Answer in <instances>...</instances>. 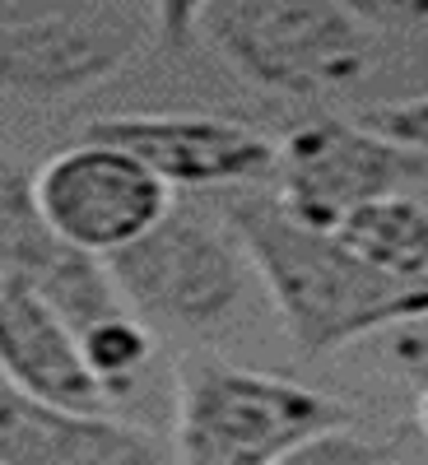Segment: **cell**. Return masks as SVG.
Instances as JSON below:
<instances>
[{"label": "cell", "instance_id": "1", "mask_svg": "<svg viewBox=\"0 0 428 465\" xmlns=\"http://www.w3.org/2000/svg\"><path fill=\"white\" fill-rule=\"evenodd\" d=\"M224 228L275 298L289 340L307 359L428 317V280L382 275L331 232L294 223L270 191H233Z\"/></svg>", "mask_w": 428, "mask_h": 465}, {"label": "cell", "instance_id": "2", "mask_svg": "<svg viewBox=\"0 0 428 465\" xmlns=\"http://www.w3.org/2000/svg\"><path fill=\"white\" fill-rule=\"evenodd\" d=\"M344 423L335 396L275 372L196 359L177 377V465H270Z\"/></svg>", "mask_w": 428, "mask_h": 465}, {"label": "cell", "instance_id": "3", "mask_svg": "<svg viewBox=\"0 0 428 465\" xmlns=\"http://www.w3.org/2000/svg\"><path fill=\"white\" fill-rule=\"evenodd\" d=\"M196 28L243 80L289 98L335 94L373 61L368 28L340 0H210Z\"/></svg>", "mask_w": 428, "mask_h": 465}, {"label": "cell", "instance_id": "4", "mask_svg": "<svg viewBox=\"0 0 428 465\" xmlns=\"http://www.w3.org/2000/svg\"><path fill=\"white\" fill-rule=\"evenodd\" d=\"M149 24L140 0H19L0 10V89L70 98L122 70Z\"/></svg>", "mask_w": 428, "mask_h": 465}, {"label": "cell", "instance_id": "5", "mask_svg": "<svg viewBox=\"0 0 428 465\" xmlns=\"http://www.w3.org/2000/svg\"><path fill=\"white\" fill-rule=\"evenodd\" d=\"M103 265L116 298L135 317L177 331H205L224 322L247 284V256L233 232L173 210Z\"/></svg>", "mask_w": 428, "mask_h": 465}, {"label": "cell", "instance_id": "6", "mask_svg": "<svg viewBox=\"0 0 428 465\" xmlns=\"http://www.w3.org/2000/svg\"><path fill=\"white\" fill-rule=\"evenodd\" d=\"M270 177H275L270 196L294 223L335 232L359 205L428 182V159L368 126L317 116V122L294 126L275 144Z\"/></svg>", "mask_w": 428, "mask_h": 465}, {"label": "cell", "instance_id": "7", "mask_svg": "<svg viewBox=\"0 0 428 465\" xmlns=\"http://www.w3.org/2000/svg\"><path fill=\"white\" fill-rule=\"evenodd\" d=\"M33 205L56 238L107 261L173 210V191L107 140H80L33 173Z\"/></svg>", "mask_w": 428, "mask_h": 465}, {"label": "cell", "instance_id": "8", "mask_svg": "<svg viewBox=\"0 0 428 465\" xmlns=\"http://www.w3.org/2000/svg\"><path fill=\"white\" fill-rule=\"evenodd\" d=\"M89 140H107L140 159L168 191L173 186H256L275 168V140L247 122L224 116H103L89 122Z\"/></svg>", "mask_w": 428, "mask_h": 465}, {"label": "cell", "instance_id": "9", "mask_svg": "<svg viewBox=\"0 0 428 465\" xmlns=\"http://www.w3.org/2000/svg\"><path fill=\"white\" fill-rule=\"evenodd\" d=\"M0 270L33 284L75 335L103 317L126 312V302L116 298L107 280V265L98 256L65 247L43 223L33 205V177L19 163H10L5 153H0Z\"/></svg>", "mask_w": 428, "mask_h": 465}, {"label": "cell", "instance_id": "10", "mask_svg": "<svg viewBox=\"0 0 428 465\" xmlns=\"http://www.w3.org/2000/svg\"><path fill=\"white\" fill-rule=\"evenodd\" d=\"M0 381L33 401L103 410L112 396L80 359V340L33 284L0 270Z\"/></svg>", "mask_w": 428, "mask_h": 465}, {"label": "cell", "instance_id": "11", "mask_svg": "<svg viewBox=\"0 0 428 465\" xmlns=\"http://www.w3.org/2000/svg\"><path fill=\"white\" fill-rule=\"evenodd\" d=\"M0 465H164V451L126 419L33 401L0 381Z\"/></svg>", "mask_w": 428, "mask_h": 465}, {"label": "cell", "instance_id": "12", "mask_svg": "<svg viewBox=\"0 0 428 465\" xmlns=\"http://www.w3.org/2000/svg\"><path fill=\"white\" fill-rule=\"evenodd\" d=\"M331 238L392 280H428V201L414 191L359 205Z\"/></svg>", "mask_w": 428, "mask_h": 465}, {"label": "cell", "instance_id": "13", "mask_svg": "<svg viewBox=\"0 0 428 465\" xmlns=\"http://www.w3.org/2000/svg\"><path fill=\"white\" fill-rule=\"evenodd\" d=\"M75 340H80L85 368L94 372V381L103 386L107 396H122L126 386L140 377V368L149 363V354H154V335H149V326L131 312V307L116 312V317L94 322Z\"/></svg>", "mask_w": 428, "mask_h": 465}, {"label": "cell", "instance_id": "14", "mask_svg": "<svg viewBox=\"0 0 428 465\" xmlns=\"http://www.w3.org/2000/svg\"><path fill=\"white\" fill-rule=\"evenodd\" d=\"M270 465H401V447L396 442H377L363 438L344 423V429H326L317 438L298 442L294 451H284Z\"/></svg>", "mask_w": 428, "mask_h": 465}, {"label": "cell", "instance_id": "15", "mask_svg": "<svg viewBox=\"0 0 428 465\" xmlns=\"http://www.w3.org/2000/svg\"><path fill=\"white\" fill-rule=\"evenodd\" d=\"M363 126L396 140L414 153H423L428 159V98H401V103H382L363 116Z\"/></svg>", "mask_w": 428, "mask_h": 465}, {"label": "cell", "instance_id": "16", "mask_svg": "<svg viewBox=\"0 0 428 465\" xmlns=\"http://www.w3.org/2000/svg\"><path fill=\"white\" fill-rule=\"evenodd\" d=\"M363 28H392V33H410V28H428V0H340Z\"/></svg>", "mask_w": 428, "mask_h": 465}, {"label": "cell", "instance_id": "17", "mask_svg": "<svg viewBox=\"0 0 428 465\" xmlns=\"http://www.w3.org/2000/svg\"><path fill=\"white\" fill-rule=\"evenodd\" d=\"M140 5L149 10V19H154V28H159L164 43L177 47V43H186V37L196 33L210 0H140Z\"/></svg>", "mask_w": 428, "mask_h": 465}, {"label": "cell", "instance_id": "18", "mask_svg": "<svg viewBox=\"0 0 428 465\" xmlns=\"http://www.w3.org/2000/svg\"><path fill=\"white\" fill-rule=\"evenodd\" d=\"M414 423H419V433L428 442V386H423V396H419V410H414Z\"/></svg>", "mask_w": 428, "mask_h": 465}]
</instances>
